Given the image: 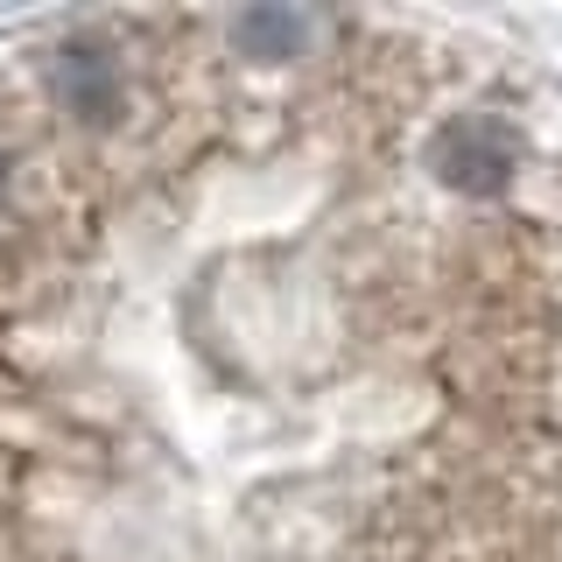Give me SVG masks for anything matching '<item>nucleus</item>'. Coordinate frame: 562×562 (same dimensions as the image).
I'll list each match as a JSON object with an SVG mask.
<instances>
[{
	"mask_svg": "<svg viewBox=\"0 0 562 562\" xmlns=\"http://www.w3.org/2000/svg\"><path fill=\"white\" fill-rule=\"evenodd\" d=\"M0 562H562V85L436 14L29 43Z\"/></svg>",
	"mask_w": 562,
	"mask_h": 562,
	"instance_id": "f257e3e1",
	"label": "nucleus"
}]
</instances>
